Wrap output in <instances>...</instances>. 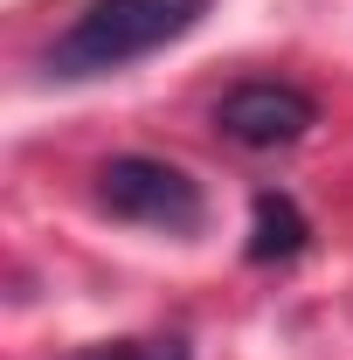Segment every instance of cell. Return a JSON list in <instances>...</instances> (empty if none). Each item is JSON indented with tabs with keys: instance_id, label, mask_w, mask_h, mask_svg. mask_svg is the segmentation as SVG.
<instances>
[{
	"instance_id": "obj_1",
	"label": "cell",
	"mask_w": 353,
	"mask_h": 360,
	"mask_svg": "<svg viewBox=\"0 0 353 360\" xmlns=\"http://www.w3.org/2000/svg\"><path fill=\"white\" fill-rule=\"evenodd\" d=\"M201 14H208V0H90L84 14L63 28V42L49 49V70H56V77L125 70L139 56L180 42Z\"/></svg>"
},
{
	"instance_id": "obj_2",
	"label": "cell",
	"mask_w": 353,
	"mask_h": 360,
	"mask_svg": "<svg viewBox=\"0 0 353 360\" xmlns=\"http://www.w3.org/2000/svg\"><path fill=\"white\" fill-rule=\"evenodd\" d=\"M97 201L118 215V222L139 229H167V236H187L201 229V187L167 167V160H146V153H125L97 174Z\"/></svg>"
},
{
	"instance_id": "obj_3",
	"label": "cell",
	"mask_w": 353,
	"mask_h": 360,
	"mask_svg": "<svg viewBox=\"0 0 353 360\" xmlns=\"http://www.w3.org/2000/svg\"><path fill=\"white\" fill-rule=\"evenodd\" d=\"M222 139L250 146V153H277V146H298V139L319 125V104H312L298 84H277V77H257V84H236L215 104Z\"/></svg>"
},
{
	"instance_id": "obj_4",
	"label": "cell",
	"mask_w": 353,
	"mask_h": 360,
	"mask_svg": "<svg viewBox=\"0 0 353 360\" xmlns=\"http://www.w3.org/2000/svg\"><path fill=\"white\" fill-rule=\"evenodd\" d=\"M298 250H305V215L284 194H264L257 201V229H250V257L270 264V257H298Z\"/></svg>"
},
{
	"instance_id": "obj_5",
	"label": "cell",
	"mask_w": 353,
	"mask_h": 360,
	"mask_svg": "<svg viewBox=\"0 0 353 360\" xmlns=\"http://www.w3.org/2000/svg\"><path fill=\"white\" fill-rule=\"evenodd\" d=\"M77 360H187L180 340H125V347H97V354H77Z\"/></svg>"
}]
</instances>
